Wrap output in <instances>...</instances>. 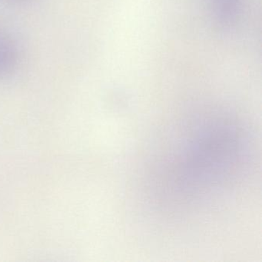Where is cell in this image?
I'll return each instance as SVG.
<instances>
[{
	"label": "cell",
	"instance_id": "6da1fadb",
	"mask_svg": "<svg viewBox=\"0 0 262 262\" xmlns=\"http://www.w3.org/2000/svg\"><path fill=\"white\" fill-rule=\"evenodd\" d=\"M19 60L17 47L13 39L0 32V79L13 73Z\"/></svg>",
	"mask_w": 262,
	"mask_h": 262
}]
</instances>
